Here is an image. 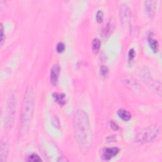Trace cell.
<instances>
[{
    "mask_svg": "<svg viewBox=\"0 0 162 162\" xmlns=\"http://www.w3.org/2000/svg\"><path fill=\"white\" fill-rule=\"evenodd\" d=\"M74 133L77 145L83 152H87L92 143V132L87 115L82 110H77L74 114Z\"/></svg>",
    "mask_w": 162,
    "mask_h": 162,
    "instance_id": "cell-1",
    "label": "cell"
},
{
    "mask_svg": "<svg viewBox=\"0 0 162 162\" xmlns=\"http://www.w3.org/2000/svg\"><path fill=\"white\" fill-rule=\"evenodd\" d=\"M34 92L32 87H29L25 91L22 103L19 131L22 135L28 131L34 112Z\"/></svg>",
    "mask_w": 162,
    "mask_h": 162,
    "instance_id": "cell-2",
    "label": "cell"
},
{
    "mask_svg": "<svg viewBox=\"0 0 162 162\" xmlns=\"http://www.w3.org/2000/svg\"><path fill=\"white\" fill-rule=\"evenodd\" d=\"M160 127L158 124L149 125L143 130L136 137V142L139 144H146L153 142L158 136Z\"/></svg>",
    "mask_w": 162,
    "mask_h": 162,
    "instance_id": "cell-3",
    "label": "cell"
},
{
    "mask_svg": "<svg viewBox=\"0 0 162 162\" xmlns=\"http://www.w3.org/2000/svg\"><path fill=\"white\" fill-rule=\"evenodd\" d=\"M16 112V98L14 94H11L8 101L7 116L5 119V125L7 129H10L12 127L14 123L15 115Z\"/></svg>",
    "mask_w": 162,
    "mask_h": 162,
    "instance_id": "cell-4",
    "label": "cell"
},
{
    "mask_svg": "<svg viewBox=\"0 0 162 162\" xmlns=\"http://www.w3.org/2000/svg\"><path fill=\"white\" fill-rule=\"evenodd\" d=\"M60 67L58 64H55L50 71V81L53 86H56L58 82Z\"/></svg>",
    "mask_w": 162,
    "mask_h": 162,
    "instance_id": "cell-5",
    "label": "cell"
},
{
    "mask_svg": "<svg viewBox=\"0 0 162 162\" xmlns=\"http://www.w3.org/2000/svg\"><path fill=\"white\" fill-rule=\"evenodd\" d=\"M131 16V12L128 7L124 6L121 8L120 11V21L123 25H126L129 22Z\"/></svg>",
    "mask_w": 162,
    "mask_h": 162,
    "instance_id": "cell-6",
    "label": "cell"
},
{
    "mask_svg": "<svg viewBox=\"0 0 162 162\" xmlns=\"http://www.w3.org/2000/svg\"><path fill=\"white\" fill-rule=\"evenodd\" d=\"M156 2L155 1H146L144 3L145 5V10L146 13L148 14V17L150 18H153L156 13Z\"/></svg>",
    "mask_w": 162,
    "mask_h": 162,
    "instance_id": "cell-7",
    "label": "cell"
},
{
    "mask_svg": "<svg viewBox=\"0 0 162 162\" xmlns=\"http://www.w3.org/2000/svg\"><path fill=\"white\" fill-rule=\"evenodd\" d=\"M0 161L5 162L7 161V156L9 150V146L7 141L2 139L0 146Z\"/></svg>",
    "mask_w": 162,
    "mask_h": 162,
    "instance_id": "cell-8",
    "label": "cell"
},
{
    "mask_svg": "<svg viewBox=\"0 0 162 162\" xmlns=\"http://www.w3.org/2000/svg\"><path fill=\"white\" fill-rule=\"evenodd\" d=\"M119 152H120V149L117 147L106 148L103 151V158H104V159L108 161L111 159L112 158L117 156Z\"/></svg>",
    "mask_w": 162,
    "mask_h": 162,
    "instance_id": "cell-9",
    "label": "cell"
},
{
    "mask_svg": "<svg viewBox=\"0 0 162 162\" xmlns=\"http://www.w3.org/2000/svg\"><path fill=\"white\" fill-rule=\"evenodd\" d=\"M53 98L55 102L58 103V105L61 107L64 106L66 103V100H65V94L64 93H57V92H54L52 94Z\"/></svg>",
    "mask_w": 162,
    "mask_h": 162,
    "instance_id": "cell-10",
    "label": "cell"
},
{
    "mask_svg": "<svg viewBox=\"0 0 162 162\" xmlns=\"http://www.w3.org/2000/svg\"><path fill=\"white\" fill-rule=\"evenodd\" d=\"M118 117L124 121H128L131 118V115L130 112L124 109H120L117 112Z\"/></svg>",
    "mask_w": 162,
    "mask_h": 162,
    "instance_id": "cell-11",
    "label": "cell"
},
{
    "mask_svg": "<svg viewBox=\"0 0 162 162\" xmlns=\"http://www.w3.org/2000/svg\"><path fill=\"white\" fill-rule=\"evenodd\" d=\"M148 43H149V47L151 48V49L152 50V51L154 53H156L158 51L159 44H158V42L155 39H154L151 36H149L148 37Z\"/></svg>",
    "mask_w": 162,
    "mask_h": 162,
    "instance_id": "cell-12",
    "label": "cell"
},
{
    "mask_svg": "<svg viewBox=\"0 0 162 162\" xmlns=\"http://www.w3.org/2000/svg\"><path fill=\"white\" fill-rule=\"evenodd\" d=\"M101 46V41L99 39L95 38L92 43V50L94 53H98Z\"/></svg>",
    "mask_w": 162,
    "mask_h": 162,
    "instance_id": "cell-13",
    "label": "cell"
},
{
    "mask_svg": "<svg viewBox=\"0 0 162 162\" xmlns=\"http://www.w3.org/2000/svg\"><path fill=\"white\" fill-rule=\"evenodd\" d=\"M27 161L32 162H39L42 161V159L37 154H32L28 157Z\"/></svg>",
    "mask_w": 162,
    "mask_h": 162,
    "instance_id": "cell-14",
    "label": "cell"
},
{
    "mask_svg": "<svg viewBox=\"0 0 162 162\" xmlns=\"http://www.w3.org/2000/svg\"><path fill=\"white\" fill-rule=\"evenodd\" d=\"M103 17H104L103 12L101 10H99L98 12H97L96 15V21L98 22L99 24H101L103 20Z\"/></svg>",
    "mask_w": 162,
    "mask_h": 162,
    "instance_id": "cell-15",
    "label": "cell"
},
{
    "mask_svg": "<svg viewBox=\"0 0 162 162\" xmlns=\"http://www.w3.org/2000/svg\"><path fill=\"white\" fill-rule=\"evenodd\" d=\"M108 71H108V69L107 67H106L105 65L101 66L100 69V73L102 77H106L108 74Z\"/></svg>",
    "mask_w": 162,
    "mask_h": 162,
    "instance_id": "cell-16",
    "label": "cell"
},
{
    "mask_svg": "<svg viewBox=\"0 0 162 162\" xmlns=\"http://www.w3.org/2000/svg\"><path fill=\"white\" fill-rule=\"evenodd\" d=\"M65 46L63 43H58L56 45V51L58 53H61L65 51Z\"/></svg>",
    "mask_w": 162,
    "mask_h": 162,
    "instance_id": "cell-17",
    "label": "cell"
},
{
    "mask_svg": "<svg viewBox=\"0 0 162 162\" xmlns=\"http://www.w3.org/2000/svg\"><path fill=\"white\" fill-rule=\"evenodd\" d=\"M135 56H136V53H135L134 50V49H131L130 50H129L128 53V61H132L134 60Z\"/></svg>",
    "mask_w": 162,
    "mask_h": 162,
    "instance_id": "cell-18",
    "label": "cell"
},
{
    "mask_svg": "<svg viewBox=\"0 0 162 162\" xmlns=\"http://www.w3.org/2000/svg\"><path fill=\"white\" fill-rule=\"evenodd\" d=\"M52 123H53V125L56 127V128H60V120L58 118V117L56 116H54L53 117V119H52Z\"/></svg>",
    "mask_w": 162,
    "mask_h": 162,
    "instance_id": "cell-19",
    "label": "cell"
},
{
    "mask_svg": "<svg viewBox=\"0 0 162 162\" xmlns=\"http://www.w3.org/2000/svg\"><path fill=\"white\" fill-rule=\"evenodd\" d=\"M0 27H1V29H0V30H1V45H3L5 40V34H4V28L2 24H1V26Z\"/></svg>",
    "mask_w": 162,
    "mask_h": 162,
    "instance_id": "cell-20",
    "label": "cell"
},
{
    "mask_svg": "<svg viewBox=\"0 0 162 162\" xmlns=\"http://www.w3.org/2000/svg\"><path fill=\"white\" fill-rule=\"evenodd\" d=\"M110 127H111V128L112 129L113 131H118V130L119 127H118V125L114 121H113V120L110 121Z\"/></svg>",
    "mask_w": 162,
    "mask_h": 162,
    "instance_id": "cell-21",
    "label": "cell"
},
{
    "mask_svg": "<svg viewBox=\"0 0 162 162\" xmlns=\"http://www.w3.org/2000/svg\"><path fill=\"white\" fill-rule=\"evenodd\" d=\"M107 141L108 143H111V142H114L115 141V138L114 136H108L107 139Z\"/></svg>",
    "mask_w": 162,
    "mask_h": 162,
    "instance_id": "cell-22",
    "label": "cell"
},
{
    "mask_svg": "<svg viewBox=\"0 0 162 162\" xmlns=\"http://www.w3.org/2000/svg\"><path fill=\"white\" fill-rule=\"evenodd\" d=\"M68 161L66 158H64V157H60V158L58 159V161Z\"/></svg>",
    "mask_w": 162,
    "mask_h": 162,
    "instance_id": "cell-23",
    "label": "cell"
}]
</instances>
